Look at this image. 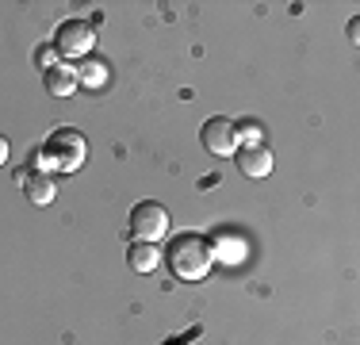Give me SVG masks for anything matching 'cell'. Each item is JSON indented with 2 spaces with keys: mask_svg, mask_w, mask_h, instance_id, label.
<instances>
[{
  "mask_svg": "<svg viewBox=\"0 0 360 345\" xmlns=\"http://www.w3.org/2000/svg\"><path fill=\"white\" fill-rule=\"evenodd\" d=\"M165 261H169V269H173L176 280L200 284L203 276L211 272V265H215V253H211V242L203 238V234H195V230H184V234H176L173 242H169Z\"/></svg>",
  "mask_w": 360,
  "mask_h": 345,
  "instance_id": "1",
  "label": "cell"
},
{
  "mask_svg": "<svg viewBox=\"0 0 360 345\" xmlns=\"http://www.w3.org/2000/svg\"><path fill=\"white\" fill-rule=\"evenodd\" d=\"M272 165H276V158H272V150L269 146H242L238 150V169L245 172V177H253V180H261V177H269Z\"/></svg>",
  "mask_w": 360,
  "mask_h": 345,
  "instance_id": "6",
  "label": "cell"
},
{
  "mask_svg": "<svg viewBox=\"0 0 360 345\" xmlns=\"http://www.w3.org/2000/svg\"><path fill=\"white\" fill-rule=\"evenodd\" d=\"M23 196H27L35 207H46V203H54V196H58V184H54V177L50 172H42V169H31L27 172V180H23Z\"/></svg>",
  "mask_w": 360,
  "mask_h": 345,
  "instance_id": "8",
  "label": "cell"
},
{
  "mask_svg": "<svg viewBox=\"0 0 360 345\" xmlns=\"http://www.w3.org/2000/svg\"><path fill=\"white\" fill-rule=\"evenodd\" d=\"M35 62L42 65V73H46L50 65L62 62V58H58V50H54V42H46V46H39V50H35Z\"/></svg>",
  "mask_w": 360,
  "mask_h": 345,
  "instance_id": "13",
  "label": "cell"
},
{
  "mask_svg": "<svg viewBox=\"0 0 360 345\" xmlns=\"http://www.w3.org/2000/svg\"><path fill=\"white\" fill-rule=\"evenodd\" d=\"M261 138H264V131H261V123H257V119H238V123H234V142L261 146Z\"/></svg>",
  "mask_w": 360,
  "mask_h": 345,
  "instance_id": "12",
  "label": "cell"
},
{
  "mask_svg": "<svg viewBox=\"0 0 360 345\" xmlns=\"http://www.w3.org/2000/svg\"><path fill=\"white\" fill-rule=\"evenodd\" d=\"M96 46V31L89 20H62L54 31V50L58 58H89Z\"/></svg>",
  "mask_w": 360,
  "mask_h": 345,
  "instance_id": "3",
  "label": "cell"
},
{
  "mask_svg": "<svg viewBox=\"0 0 360 345\" xmlns=\"http://www.w3.org/2000/svg\"><path fill=\"white\" fill-rule=\"evenodd\" d=\"M211 242V253H215V261H226V265H238L245 257V238L242 234H234V230H219L215 238H207Z\"/></svg>",
  "mask_w": 360,
  "mask_h": 345,
  "instance_id": "9",
  "label": "cell"
},
{
  "mask_svg": "<svg viewBox=\"0 0 360 345\" xmlns=\"http://www.w3.org/2000/svg\"><path fill=\"white\" fill-rule=\"evenodd\" d=\"M42 84H46V92L50 96H58V100H65V96H73L81 84H77V69L70 62H58V65H50L46 73H42Z\"/></svg>",
  "mask_w": 360,
  "mask_h": 345,
  "instance_id": "7",
  "label": "cell"
},
{
  "mask_svg": "<svg viewBox=\"0 0 360 345\" xmlns=\"http://www.w3.org/2000/svg\"><path fill=\"white\" fill-rule=\"evenodd\" d=\"M127 227H131L134 242H153V246H158V238L169 234V211L158 200H142V203H134Z\"/></svg>",
  "mask_w": 360,
  "mask_h": 345,
  "instance_id": "4",
  "label": "cell"
},
{
  "mask_svg": "<svg viewBox=\"0 0 360 345\" xmlns=\"http://www.w3.org/2000/svg\"><path fill=\"white\" fill-rule=\"evenodd\" d=\"M77 69V84H84V89H104L108 84V62L104 58H81V65H73Z\"/></svg>",
  "mask_w": 360,
  "mask_h": 345,
  "instance_id": "11",
  "label": "cell"
},
{
  "mask_svg": "<svg viewBox=\"0 0 360 345\" xmlns=\"http://www.w3.org/2000/svg\"><path fill=\"white\" fill-rule=\"evenodd\" d=\"M127 265H131L134 272H153L161 265V249L153 246V242H131V249H127Z\"/></svg>",
  "mask_w": 360,
  "mask_h": 345,
  "instance_id": "10",
  "label": "cell"
},
{
  "mask_svg": "<svg viewBox=\"0 0 360 345\" xmlns=\"http://www.w3.org/2000/svg\"><path fill=\"white\" fill-rule=\"evenodd\" d=\"M200 142H203V150L211 153V158H230V153L238 150V142H234V123L230 119H207L203 123V131H200Z\"/></svg>",
  "mask_w": 360,
  "mask_h": 345,
  "instance_id": "5",
  "label": "cell"
},
{
  "mask_svg": "<svg viewBox=\"0 0 360 345\" xmlns=\"http://www.w3.org/2000/svg\"><path fill=\"white\" fill-rule=\"evenodd\" d=\"M4 161H8V138L0 134V165H4Z\"/></svg>",
  "mask_w": 360,
  "mask_h": 345,
  "instance_id": "14",
  "label": "cell"
},
{
  "mask_svg": "<svg viewBox=\"0 0 360 345\" xmlns=\"http://www.w3.org/2000/svg\"><path fill=\"white\" fill-rule=\"evenodd\" d=\"M89 158V138L77 127H54L46 134V142L39 146V161L35 169L42 172H77Z\"/></svg>",
  "mask_w": 360,
  "mask_h": 345,
  "instance_id": "2",
  "label": "cell"
}]
</instances>
